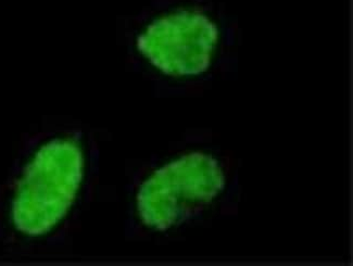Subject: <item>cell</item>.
<instances>
[{
    "instance_id": "1",
    "label": "cell",
    "mask_w": 353,
    "mask_h": 266,
    "mask_svg": "<svg viewBox=\"0 0 353 266\" xmlns=\"http://www.w3.org/2000/svg\"><path fill=\"white\" fill-rule=\"evenodd\" d=\"M82 178L80 149L67 141L43 147L21 182L13 205L17 227L24 233H45L67 212Z\"/></svg>"
},
{
    "instance_id": "2",
    "label": "cell",
    "mask_w": 353,
    "mask_h": 266,
    "mask_svg": "<svg viewBox=\"0 0 353 266\" xmlns=\"http://www.w3.org/2000/svg\"><path fill=\"white\" fill-rule=\"evenodd\" d=\"M218 163L201 154H190L157 172L141 186L139 210L147 225L167 229L210 203L223 188Z\"/></svg>"
},
{
    "instance_id": "3",
    "label": "cell",
    "mask_w": 353,
    "mask_h": 266,
    "mask_svg": "<svg viewBox=\"0 0 353 266\" xmlns=\"http://www.w3.org/2000/svg\"><path fill=\"white\" fill-rule=\"evenodd\" d=\"M216 39L210 21L185 11L151 24L139 37V48L167 74H198L209 67Z\"/></svg>"
}]
</instances>
